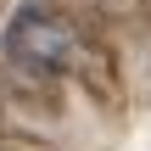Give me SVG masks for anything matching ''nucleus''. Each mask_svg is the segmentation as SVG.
I'll use <instances>...</instances> for the list:
<instances>
[{
    "instance_id": "f257e3e1",
    "label": "nucleus",
    "mask_w": 151,
    "mask_h": 151,
    "mask_svg": "<svg viewBox=\"0 0 151 151\" xmlns=\"http://www.w3.org/2000/svg\"><path fill=\"white\" fill-rule=\"evenodd\" d=\"M6 50L34 73H67L78 62V34L50 11H22L6 34Z\"/></svg>"
}]
</instances>
